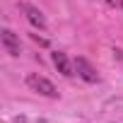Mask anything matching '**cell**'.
<instances>
[{"label":"cell","instance_id":"cell-3","mask_svg":"<svg viewBox=\"0 0 123 123\" xmlns=\"http://www.w3.org/2000/svg\"><path fill=\"white\" fill-rule=\"evenodd\" d=\"M19 7H22V12L27 15V19H29L34 27L46 29V19H43V15H41V10H39V7H34V5H29V3H22Z\"/></svg>","mask_w":123,"mask_h":123},{"label":"cell","instance_id":"cell-5","mask_svg":"<svg viewBox=\"0 0 123 123\" xmlns=\"http://www.w3.org/2000/svg\"><path fill=\"white\" fill-rule=\"evenodd\" d=\"M0 39H3V46L10 55H19V39L10 31V29H3L0 31Z\"/></svg>","mask_w":123,"mask_h":123},{"label":"cell","instance_id":"cell-1","mask_svg":"<svg viewBox=\"0 0 123 123\" xmlns=\"http://www.w3.org/2000/svg\"><path fill=\"white\" fill-rule=\"evenodd\" d=\"M27 85H29V89H34V92H39V94H43V97H51V99H55L58 97V89L53 87V82L51 80H46L43 75H29L27 77Z\"/></svg>","mask_w":123,"mask_h":123},{"label":"cell","instance_id":"cell-2","mask_svg":"<svg viewBox=\"0 0 123 123\" xmlns=\"http://www.w3.org/2000/svg\"><path fill=\"white\" fill-rule=\"evenodd\" d=\"M75 70H77V75H80L85 82H99V73H97V68L89 63L87 58H82V55L75 58Z\"/></svg>","mask_w":123,"mask_h":123},{"label":"cell","instance_id":"cell-4","mask_svg":"<svg viewBox=\"0 0 123 123\" xmlns=\"http://www.w3.org/2000/svg\"><path fill=\"white\" fill-rule=\"evenodd\" d=\"M53 65L58 68V73H63L65 77H70V75H75V73H73V68H75V63H70V58H68L65 53H60V51H55V53H53Z\"/></svg>","mask_w":123,"mask_h":123}]
</instances>
